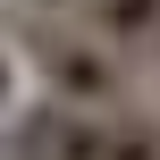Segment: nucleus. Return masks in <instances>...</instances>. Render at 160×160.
Returning <instances> with one entry per match:
<instances>
[{
	"label": "nucleus",
	"mask_w": 160,
	"mask_h": 160,
	"mask_svg": "<svg viewBox=\"0 0 160 160\" xmlns=\"http://www.w3.org/2000/svg\"><path fill=\"white\" fill-rule=\"evenodd\" d=\"M25 51H34V68L51 76V93H59L68 110H110V101H127V68H118L110 42H76V34L34 25Z\"/></svg>",
	"instance_id": "f257e3e1"
},
{
	"label": "nucleus",
	"mask_w": 160,
	"mask_h": 160,
	"mask_svg": "<svg viewBox=\"0 0 160 160\" xmlns=\"http://www.w3.org/2000/svg\"><path fill=\"white\" fill-rule=\"evenodd\" d=\"M118 127L93 118V110H68V101H42L17 118V160H110Z\"/></svg>",
	"instance_id": "f03ea898"
},
{
	"label": "nucleus",
	"mask_w": 160,
	"mask_h": 160,
	"mask_svg": "<svg viewBox=\"0 0 160 160\" xmlns=\"http://www.w3.org/2000/svg\"><path fill=\"white\" fill-rule=\"evenodd\" d=\"M93 25H101L110 51L118 42H160V0H93Z\"/></svg>",
	"instance_id": "7ed1b4c3"
},
{
	"label": "nucleus",
	"mask_w": 160,
	"mask_h": 160,
	"mask_svg": "<svg viewBox=\"0 0 160 160\" xmlns=\"http://www.w3.org/2000/svg\"><path fill=\"white\" fill-rule=\"evenodd\" d=\"M110 160H160V127L127 118V127H118V143H110Z\"/></svg>",
	"instance_id": "20e7f679"
},
{
	"label": "nucleus",
	"mask_w": 160,
	"mask_h": 160,
	"mask_svg": "<svg viewBox=\"0 0 160 160\" xmlns=\"http://www.w3.org/2000/svg\"><path fill=\"white\" fill-rule=\"evenodd\" d=\"M34 8H93V0H34Z\"/></svg>",
	"instance_id": "39448f33"
},
{
	"label": "nucleus",
	"mask_w": 160,
	"mask_h": 160,
	"mask_svg": "<svg viewBox=\"0 0 160 160\" xmlns=\"http://www.w3.org/2000/svg\"><path fill=\"white\" fill-rule=\"evenodd\" d=\"M0 101H8V59H0Z\"/></svg>",
	"instance_id": "423d86ee"
}]
</instances>
